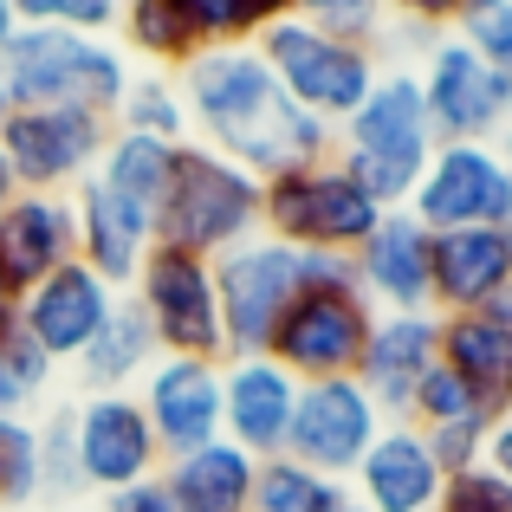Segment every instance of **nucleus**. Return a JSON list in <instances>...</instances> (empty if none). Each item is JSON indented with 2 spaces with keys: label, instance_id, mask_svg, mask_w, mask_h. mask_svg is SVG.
<instances>
[{
  "label": "nucleus",
  "instance_id": "obj_1",
  "mask_svg": "<svg viewBox=\"0 0 512 512\" xmlns=\"http://www.w3.org/2000/svg\"><path fill=\"white\" fill-rule=\"evenodd\" d=\"M188 111V143H208L214 156L240 163L247 175H279L299 163L338 156V130L305 117L266 72L260 46H208L175 78Z\"/></svg>",
  "mask_w": 512,
  "mask_h": 512
},
{
  "label": "nucleus",
  "instance_id": "obj_2",
  "mask_svg": "<svg viewBox=\"0 0 512 512\" xmlns=\"http://www.w3.org/2000/svg\"><path fill=\"white\" fill-rule=\"evenodd\" d=\"M428 156H435V124H428L422 85L409 65H383L363 111L338 124V163L357 175L376 208H409Z\"/></svg>",
  "mask_w": 512,
  "mask_h": 512
},
{
  "label": "nucleus",
  "instance_id": "obj_3",
  "mask_svg": "<svg viewBox=\"0 0 512 512\" xmlns=\"http://www.w3.org/2000/svg\"><path fill=\"white\" fill-rule=\"evenodd\" d=\"M0 78H7L13 111H91L117 117L130 91V59L111 39H78V33H46V26H20L0 52Z\"/></svg>",
  "mask_w": 512,
  "mask_h": 512
},
{
  "label": "nucleus",
  "instance_id": "obj_4",
  "mask_svg": "<svg viewBox=\"0 0 512 512\" xmlns=\"http://www.w3.org/2000/svg\"><path fill=\"white\" fill-rule=\"evenodd\" d=\"M253 46H260L266 72L279 78V91H286L305 117H318V124H331V130H338L344 117H357L363 98L376 91V78H383V46L325 33V26H312L305 13L266 26Z\"/></svg>",
  "mask_w": 512,
  "mask_h": 512
},
{
  "label": "nucleus",
  "instance_id": "obj_5",
  "mask_svg": "<svg viewBox=\"0 0 512 512\" xmlns=\"http://www.w3.org/2000/svg\"><path fill=\"white\" fill-rule=\"evenodd\" d=\"M389 208H376L338 156L299 163L260 182V234L292 253H357Z\"/></svg>",
  "mask_w": 512,
  "mask_h": 512
},
{
  "label": "nucleus",
  "instance_id": "obj_6",
  "mask_svg": "<svg viewBox=\"0 0 512 512\" xmlns=\"http://www.w3.org/2000/svg\"><path fill=\"white\" fill-rule=\"evenodd\" d=\"M260 234V175H247L240 163L214 156L208 143H182L175 150V188L156 240L188 247L201 260H221V253L247 247Z\"/></svg>",
  "mask_w": 512,
  "mask_h": 512
},
{
  "label": "nucleus",
  "instance_id": "obj_7",
  "mask_svg": "<svg viewBox=\"0 0 512 512\" xmlns=\"http://www.w3.org/2000/svg\"><path fill=\"white\" fill-rule=\"evenodd\" d=\"M124 299H137V312L150 318L163 357L227 363L221 299H214V260H201V253H188V247H169V240H150L143 273Z\"/></svg>",
  "mask_w": 512,
  "mask_h": 512
},
{
  "label": "nucleus",
  "instance_id": "obj_8",
  "mask_svg": "<svg viewBox=\"0 0 512 512\" xmlns=\"http://www.w3.org/2000/svg\"><path fill=\"white\" fill-rule=\"evenodd\" d=\"M376 305L350 286H299V299L286 305L266 357L279 370H292L299 383H325V376H357L363 344H370Z\"/></svg>",
  "mask_w": 512,
  "mask_h": 512
},
{
  "label": "nucleus",
  "instance_id": "obj_9",
  "mask_svg": "<svg viewBox=\"0 0 512 512\" xmlns=\"http://www.w3.org/2000/svg\"><path fill=\"white\" fill-rule=\"evenodd\" d=\"M299 253L279 240L253 234L247 247L214 260V299H221V331H227V357H266L286 305L299 299Z\"/></svg>",
  "mask_w": 512,
  "mask_h": 512
},
{
  "label": "nucleus",
  "instance_id": "obj_10",
  "mask_svg": "<svg viewBox=\"0 0 512 512\" xmlns=\"http://www.w3.org/2000/svg\"><path fill=\"white\" fill-rule=\"evenodd\" d=\"M415 85H422L435 143H500V130L512 124V78H500L454 33H441L435 46L422 52Z\"/></svg>",
  "mask_w": 512,
  "mask_h": 512
},
{
  "label": "nucleus",
  "instance_id": "obj_11",
  "mask_svg": "<svg viewBox=\"0 0 512 512\" xmlns=\"http://www.w3.org/2000/svg\"><path fill=\"white\" fill-rule=\"evenodd\" d=\"M389 428V415L370 402V389L357 376H325V383H299V409H292V435H286V461L312 467L325 480L357 474V461L376 448V435Z\"/></svg>",
  "mask_w": 512,
  "mask_h": 512
},
{
  "label": "nucleus",
  "instance_id": "obj_12",
  "mask_svg": "<svg viewBox=\"0 0 512 512\" xmlns=\"http://www.w3.org/2000/svg\"><path fill=\"white\" fill-rule=\"evenodd\" d=\"M111 143V117L91 111H13L0 124V156L26 195H72L98 169Z\"/></svg>",
  "mask_w": 512,
  "mask_h": 512
},
{
  "label": "nucleus",
  "instance_id": "obj_13",
  "mask_svg": "<svg viewBox=\"0 0 512 512\" xmlns=\"http://www.w3.org/2000/svg\"><path fill=\"white\" fill-rule=\"evenodd\" d=\"M409 214L428 234L448 227H512V175L493 143H435Z\"/></svg>",
  "mask_w": 512,
  "mask_h": 512
},
{
  "label": "nucleus",
  "instance_id": "obj_14",
  "mask_svg": "<svg viewBox=\"0 0 512 512\" xmlns=\"http://www.w3.org/2000/svg\"><path fill=\"white\" fill-rule=\"evenodd\" d=\"M72 435H78V480H85V493H98V500L163 474V448H156V435H150V415H143L137 389L85 396L72 409Z\"/></svg>",
  "mask_w": 512,
  "mask_h": 512
},
{
  "label": "nucleus",
  "instance_id": "obj_15",
  "mask_svg": "<svg viewBox=\"0 0 512 512\" xmlns=\"http://www.w3.org/2000/svg\"><path fill=\"white\" fill-rule=\"evenodd\" d=\"M350 266L376 312H435V234L409 208H389L376 234L350 253Z\"/></svg>",
  "mask_w": 512,
  "mask_h": 512
},
{
  "label": "nucleus",
  "instance_id": "obj_16",
  "mask_svg": "<svg viewBox=\"0 0 512 512\" xmlns=\"http://www.w3.org/2000/svg\"><path fill=\"white\" fill-rule=\"evenodd\" d=\"M299 409V376L273 357H227L221 363V441L253 461H279Z\"/></svg>",
  "mask_w": 512,
  "mask_h": 512
},
{
  "label": "nucleus",
  "instance_id": "obj_17",
  "mask_svg": "<svg viewBox=\"0 0 512 512\" xmlns=\"http://www.w3.org/2000/svg\"><path fill=\"white\" fill-rule=\"evenodd\" d=\"M137 402H143V415H150V435H156V448H163V461L221 441V363L156 357V370L143 376Z\"/></svg>",
  "mask_w": 512,
  "mask_h": 512
},
{
  "label": "nucleus",
  "instance_id": "obj_18",
  "mask_svg": "<svg viewBox=\"0 0 512 512\" xmlns=\"http://www.w3.org/2000/svg\"><path fill=\"white\" fill-rule=\"evenodd\" d=\"M117 312V292L104 286L91 266H59L33 292H20V331L46 350L52 363H78L85 344L104 331V318Z\"/></svg>",
  "mask_w": 512,
  "mask_h": 512
},
{
  "label": "nucleus",
  "instance_id": "obj_19",
  "mask_svg": "<svg viewBox=\"0 0 512 512\" xmlns=\"http://www.w3.org/2000/svg\"><path fill=\"white\" fill-rule=\"evenodd\" d=\"M435 363H441V312H376L363 363H357V383L370 389V402L389 422H402L415 383Z\"/></svg>",
  "mask_w": 512,
  "mask_h": 512
},
{
  "label": "nucleus",
  "instance_id": "obj_20",
  "mask_svg": "<svg viewBox=\"0 0 512 512\" xmlns=\"http://www.w3.org/2000/svg\"><path fill=\"white\" fill-rule=\"evenodd\" d=\"M78 260V221H72V195H13L0 208V286L20 299L33 292L46 273Z\"/></svg>",
  "mask_w": 512,
  "mask_h": 512
},
{
  "label": "nucleus",
  "instance_id": "obj_21",
  "mask_svg": "<svg viewBox=\"0 0 512 512\" xmlns=\"http://www.w3.org/2000/svg\"><path fill=\"white\" fill-rule=\"evenodd\" d=\"M441 487H448V474L428 454V435L409 422H389L350 474V500L363 512H435Z\"/></svg>",
  "mask_w": 512,
  "mask_h": 512
},
{
  "label": "nucleus",
  "instance_id": "obj_22",
  "mask_svg": "<svg viewBox=\"0 0 512 512\" xmlns=\"http://www.w3.org/2000/svg\"><path fill=\"white\" fill-rule=\"evenodd\" d=\"M72 221H78V266H91V273L124 299V292L137 286L143 253H150L156 234L98 182V175H85V182L72 188Z\"/></svg>",
  "mask_w": 512,
  "mask_h": 512
},
{
  "label": "nucleus",
  "instance_id": "obj_23",
  "mask_svg": "<svg viewBox=\"0 0 512 512\" xmlns=\"http://www.w3.org/2000/svg\"><path fill=\"white\" fill-rule=\"evenodd\" d=\"M512 286V227H448L435 234V312H487Z\"/></svg>",
  "mask_w": 512,
  "mask_h": 512
},
{
  "label": "nucleus",
  "instance_id": "obj_24",
  "mask_svg": "<svg viewBox=\"0 0 512 512\" xmlns=\"http://www.w3.org/2000/svg\"><path fill=\"white\" fill-rule=\"evenodd\" d=\"M253 480H260V461L240 454L234 441H208L195 454L163 461V493L175 512H253Z\"/></svg>",
  "mask_w": 512,
  "mask_h": 512
},
{
  "label": "nucleus",
  "instance_id": "obj_25",
  "mask_svg": "<svg viewBox=\"0 0 512 512\" xmlns=\"http://www.w3.org/2000/svg\"><path fill=\"white\" fill-rule=\"evenodd\" d=\"M441 370H454L493 415L512 409V325L493 312H448L441 318Z\"/></svg>",
  "mask_w": 512,
  "mask_h": 512
},
{
  "label": "nucleus",
  "instance_id": "obj_26",
  "mask_svg": "<svg viewBox=\"0 0 512 512\" xmlns=\"http://www.w3.org/2000/svg\"><path fill=\"white\" fill-rule=\"evenodd\" d=\"M175 150H182V143H156V137L111 130V143H104V156H98L91 175H98V182L156 234V227H163V208H169V188H175Z\"/></svg>",
  "mask_w": 512,
  "mask_h": 512
},
{
  "label": "nucleus",
  "instance_id": "obj_27",
  "mask_svg": "<svg viewBox=\"0 0 512 512\" xmlns=\"http://www.w3.org/2000/svg\"><path fill=\"white\" fill-rule=\"evenodd\" d=\"M156 331L150 318L137 312V299H117V312L104 318V331L85 344V357H78V376H85L91 396H117V389L143 383V376L156 370Z\"/></svg>",
  "mask_w": 512,
  "mask_h": 512
},
{
  "label": "nucleus",
  "instance_id": "obj_28",
  "mask_svg": "<svg viewBox=\"0 0 512 512\" xmlns=\"http://www.w3.org/2000/svg\"><path fill=\"white\" fill-rule=\"evenodd\" d=\"M117 33H124L130 52H143V59H163V65H175V72H182V65L201 52L195 20H188L175 0H124V13H117Z\"/></svg>",
  "mask_w": 512,
  "mask_h": 512
},
{
  "label": "nucleus",
  "instance_id": "obj_29",
  "mask_svg": "<svg viewBox=\"0 0 512 512\" xmlns=\"http://www.w3.org/2000/svg\"><path fill=\"white\" fill-rule=\"evenodd\" d=\"M253 512H350V487L279 454V461H260V480H253Z\"/></svg>",
  "mask_w": 512,
  "mask_h": 512
},
{
  "label": "nucleus",
  "instance_id": "obj_30",
  "mask_svg": "<svg viewBox=\"0 0 512 512\" xmlns=\"http://www.w3.org/2000/svg\"><path fill=\"white\" fill-rule=\"evenodd\" d=\"M409 428H422V435H435V428H493L500 415L487 409V402L474 396V389L461 383L454 370H428L422 383H415V396H409V415H402Z\"/></svg>",
  "mask_w": 512,
  "mask_h": 512
},
{
  "label": "nucleus",
  "instance_id": "obj_31",
  "mask_svg": "<svg viewBox=\"0 0 512 512\" xmlns=\"http://www.w3.org/2000/svg\"><path fill=\"white\" fill-rule=\"evenodd\" d=\"M111 130H130V137H156V143H188V111L182 91L169 78H130L124 104H117Z\"/></svg>",
  "mask_w": 512,
  "mask_h": 512
},
{
  "label": "nucleus",
  "instance_id": "obj_32",
  "mask_svg": "<svg viewBox=\"0 0 512 512\" xmlns=\"http://www.w3.org/2000/svg\"><path fill=\"white\" fill-rule=\"evenodd\" d=\"M33 500H46V480H39V422L0 415V506L26 512Z\"/></svg>",
  "mask_w": 512,
  "mask_h": 512
},
{
  "label": "nucleus",
  "instance_id": "obj_33",
  "mask_svg": "<svg viewBox=\"0 0 512 512\" xmlns=\"http://www.w3.org/2000/svg\"><path fill=\"white\" fill-rule=\"evenodd\" d=\"M20 26H46V33H78V39H111L124 0H13Z\"/></svg>",
  "mask_w": 512,
  "mask_h": 512
},
{
  "label": "nucleus",
  "instance_id": "obj_34",
  "mask_svg": "<svg viewBox=\"0 0 512 512\" xmlns=\"http://www.w3.org/2000/svg\"><path fill=\"white\" fill-rule=\"evenodd\" d=\"M39 480L59 506H72V493H85L78 480V435H72V409H52L39 422Z\"/></svg>",
  "mask_w": 512,
  "mask_h": 512
},
{
  "label": "nucleus",
  "instance_id": "obj_35",
  "mask_svg": "<svg viewBox=\"0 0 512 512\" xmlns=\"http://www.w3.org/2000/svg\"><path fill=\"white\" fill-rule=\"evenodd\" d=\"M454 39L474 46L500 78H512V0H467V13L454 20Z\"/></svg>",
  "mask_w": 512,
  "mask_h": 512
},
{
  "label": "nucleus",
  "instance_id": "obj_36",
  "mask_svg": "<svg viewBox=\"0 0 512 512\" xmlns=\"http://www.w3.org/2000/svg\"><path fill=\"white\" fill-rule=\"evenodd\" d=\"M299 13L325 33H344V39H363L376 46L389 26V0H299Z\"/></svg>",
  "mask_w": 512,
  "mask_h": 512
},
{
  "label": "nucleus",
  "instance_id": "obj_37",
  "mask_svg": "<svg viewBox=\"0 0 512 512\" xmlns=\"http://www.w3.org/2000/svg\"><path fill=\"white\" fill-rule=\"evenodd\" d=\"M175 7L195 20L201 52H208V46H253V39H260V26H253V7H247V0H175Z\"/></svg>",
  "mask_w": 512,
  "mask_h": 512
},
{
  "label": "nucleus",
  "instance_id": "obj_38",
  "mask_svg": "<svg viewBox=\"0 0 512 512\" xmlns=\"http://www.w3.org/2000/svg\"><path fill=\"white\" fill-rule=\"evenodd\" d=\"M435 512H512V487L480 461V467H467V474H448Z\"/></svg>",
  "mask_w": 512,
  "mask_h": 512
},
{
  "label": "nucleus",
  "instance_id": "obj_39",
  "mask_svg": "<svg viewBox=\"0 0 512 512\" xmlns=\"http://www.w3.org/2000/svg\"><path fill=\"white\" fill-rule=\"evenodd\" d=\"M0 370L13 376V389H20L26 402H39V396H46V383H52V376H59V363H52L46 350H39V344L26 338L20 325H13L7 338H0Z\"/></svg>",
  "mask_w": 512,
  "mask_h": 512
},
{
  "label": "nucleus",
  "instance_id": "obj_40",
  "mask_svg": "<svg viewBox=\"0 0 512 512\" xmlns=\"http://www.w3.org/2000/svg\"><path fill=\"white\" fill-rule=\"evenodd\" d=\"M389 13H396L409 33H454V20L467 13V0H389Z\"/></svg>",
  "mask_w": 512,
  "mask_h": 512
},
{
  "label": "nucleus",
  "instance_id": "obj_41",
  "mask_svg": "<svg viewBox=\"0 0 512 512\" xmlns=\"http://www.w3.org/2000/svg\"><path fill=\"white\" fill-rule=\"evenodd\" d=\"M98 512H175V506L163 493V474H156V480H137V487H124V493H104Z\"/></svg>",
  "mask_w": 512,
  "mask_h": 512
},
{
  "label": "nucleus",
  "instance_id": "obj_42",
  "mask_svg": "<svg viewBox=\"0 0 512 512\" xmlns=\"http://www.w3.org/2000/svg\"><path fill=\"white\" fill-rule=\"evenodd\" d=\"M480 461H487L493 467V474H500L506 480V487H512V409L500 415V422H493L487 428V454H480Z\"/></svg>",
  "mask_w": 512,
  "mask_h": 512
},
{
  "label": "nucleus",
  "instance_id": "obj_43",
  "mask_svg": "<svg viewBox=\"0 0 512 512\" xmlns=\"http://www.w3.org/2000/svg\"><path fill=\"white\" fill-rule=\"evenodd\" d=\"M247 7H253V26H260V33H266V26L292 20V13H299V0H247Z\"/></svg>",
  "mask_w": 512,
  "mask_h": 512
},
{
  "label": "nucleus",
  "instance_id": "obj_44",
  "mask_svg": "<svg viewBox=\"0 0 512 512\" xmlns=\"http://www.w3.org/2000/svg\"><path fill=\"white\" fill-rule=\"evenodd\" d=\"M26 409H33V402H26L20 389H13V376L0 370V415H26Z\"/></svg>",
  "mask_w": 512,
  "mask_h": 512
},
{
  "label": "nucleus",
  "instance_id": "obj_45",
  "mask_svg": "<svg viewBox=\"0 0 512 512\" xmlns=\"http://www.w3.org/2000/svg\"><path fill=\"white\" fill-rule=\"evenodd\" d=\"M13 325H20V299H13V292L7 286H0V338H7V331Z\"/></svg>",
  "mask_w": 512,
  "mask_h": 512
},
{
  "label": "nucleus",
  "instance_id": "obj_46",
  "mask_svg": "<svg viewBox=\"0 0 512 512\" xmlns=\"http://www.w3.org/2000/svg\"><path fill=\"white\" fill-rule=\"evenodd\" d=\"M13 33H20V13H13V0H0V52H7Z\"/></svg>",
  "mask_w": 512,
  "mask_h": 512
},
{
  "label": "nucleus",
  "instance_id": "obj_47",
  "mask_svg": "<svg viewBox=\"0 0 512 512\" xmlns=\"http://www.w3.org/2000/svg\"><path fill=\"white\" fill-rule=\"evenodd\" d=\"M20 195V182H13V169H7V156H0V208H7V201Z\"/></svg>",
  "mask_w": 512,
  "mask_h": 512
},
{
  "label": "nucleus",
  "instance_id": "obj_48",
  "mask_svg": "<svg viewBox=\"0 0 512 512\" xmlns=\"http://www.w3.org/2000/svg\"><path fill=\"white\" fill-rule=\"evenodd\" d=\"M487 312H493V318H500V325H512V286H506V292H500V299H493V305H487Z\"/></svg>",
  "mask_w": 512,
  "mask_h": 512
},
{
  "label": "nucleus",
  "instance_id": "obj_49",
  "mask_svg": "<svg viewBox=\"0 0 512 512\" xmlns=\"http://www.w3.org/2000/svg\"><path fill=\"white\" fill-rule=\"evenodd\" d=\"M493 150H500V163H506V175H512V124L500 130V143H493Z\"/></svg>",
  "mask_w": 512,
  "mask_h": 512
},
{
  "label": "nucleus",
  "instance_id": "obj_50",
  "mask_svg": "<svg viewBox=\"0 0 512 512\" xmlns=\"http://www.w3.org/2000/svg\"><path fill=\"white\" fill-rule=\"evenodd\" d=\"M13 117V98H7V78H0V124Z\"/></svg>",
  "mask_w": 512,
  "mask_h": 512
},
{
  "label": "nucleus",
  "instance_id": "obj_51",
  "mask_svg": "<svg viewBox=\"0 0 512 512\" xmlns=\"http://www.w3.org/2000/svg\"><path fill=\"white\" fill-rule=\"evenodd\" d=\"M46 512H85V506H46Z\"/></svg>",
  "mask_w": 512,
  "mask_h": 512
},
{
  "label": "nucleus",
  "instance_id": "obj_52",
  "mask_svg": "<svg viewBox=\"0 0 512 512\" xmlns=\"http://www.w3.org/2000/svg\"><path fill=\"white\" fill-rule=\"evenodd\" d=\"M350 512H363V506H357V500H350Z\"/></svg>",
  "mask_w": 512,
  "mask_h": 512
},
{
  "label": "nucleus",
  "instance_id": "obj_53",
  "mask_svg": "<svg viewBox=\"0 0 512 512\" xmlns=\"http://www.w3.org/2000/svg\"><path fill=\"white\" fill-rule=\"evenodd\" d=\"M0 512H13V506H0Z\"/></svg>",
  "mask_w": 512,
  "mask_h": 512
}]
</instances>
